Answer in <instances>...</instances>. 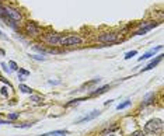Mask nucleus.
Wrapping results in <instances>:
<instances>
[{
    "instance_id": "obj_1",
    "label": "nucleus",
    "mask_w": 164,
    "mask_h": 136,
    "mask_svg": "<svg viewBox=\"0 0 164 136\" xmlns=\"http://www.w3.org/2000/svg\"><path fill=\"white\" fill-rule=\"evenodd\" d=\"M163 128V121L159 118H154L152 121H149L145 125V133H156Z\"/></svg>"
},
{
    "instance_id": "obj_2",
    "label": "nucleus",
    "mask_w": 164,
    "mask_h": 136,
    "mask_svg": "<svg viewBox=\"0 0 164 136\" xmlns=\"http://www.w3.org/2000/svg\"><path fill=\"white\" fill-rule=\"evenodd\" d=\"M97 39H98L100 42L109 44V45L119 42V39H118V34H115V32H104V34H101V35H98Z\"/></svg>"
},
{
    "instance_id": "obj_3",
    "label": "nucleus",
    "mask_w": 164,
    "mask_h": 136,
    "mask_svg": "<svg viewBox=\"0 0 164 136\" xmlns=\"http://www.w3.org/2000/svg\"><path fill=\"white\" fill-rule=\"evenodd\" d=\"M3 10H4V13H6V15H7L9 19L14 20V21H21L22 15H21V13H20L17 8L10 7V6H3Z\"/></svg>"
},
{
    "instance_id": "obj_4",
    "label": "nucleus",
    "mask_w": 164,
    "mask_h": 136,
    "mask_svg": "<svg viewBox=\"0 0 164 136\" xmlns=\"http://www.w3.org/2000/svg\"><path fill=\"white\" fill-rule=\"evenodd\" d=\"M159 25V22L156 21H147V22H142L140 25H139V29L136 31L133 35H145V34H147L152 28H154V27Z\"/></svg>"
},
{
    "instance_id": "obj_5",
    "label": "nucleus",
    "mask_w": 164,
    "mask_h": 136,
    "mask_svg": "<svg viewBox=\"0 0 164 136\" xmlns=\"http://www.w3.org/2000/svg\"><path fill=\"white\" fill-rule=\"evenodd\" d=\"M24 31H26V34H28V35H39L41 34L39 25L34 21H27L26 27H24Z\"/></svg>"
},
{
    "instance_id": "obj_6",
    "label": "nucleus",
    "mask_w": 164,
    "mask_h": 136,
    "mask_svg": "<svg viewBox=\"0 0 164 136\" xmlns=\"http://www.w3.org/2000/svg\"><path fill=\"white\" fill-rule=\"evenodd\" d=\"M60 44L65 46H70V45H80L81 44V38L79 35H69L60 39Z\"/></svg>"
},
{
    "instance_id": "obj_7",
    "label": "nucleus",
    "mask_w": 164,
    "mask_h": 136,
    "mask_svg": "<svg viewBox=\"0 0 164 136\" xmlns=\"http://www.w3.org/2000/svg\"><path fill=\"white\" fill-rule=\"evenodd\" d=\"M100 110H94V111H91L90 114H86L84 117L79 118V119H76V122L74 124H81V122H88V121H93V119H95L97 117H100Z\"/></svg>"
},
{
    "instance_id": "obj_8",
    "label": "nucleus",
    "mask_w": 164,
    "mask_h": 136,
    "mask_svg": "<svg viewBox=\"0 0 164 136\" xmlns=\"http://www.w3.org/2000/svg\"><path fill=\"white\" fill-rule=\"evenodd\" d=\"M60 39H62V37L59 35V34H46L45 35V41H46L49 45H59L60 44Z\"/></svg>"
},
{
    "instance_id": "obj_9",
    "label": "nucleus",
    "mask_w": 164,
    "mask_h": 136,
    "mask_svg": "<svg viewBox=\"0 0 164 136\" xmlns=\"http://www.w3.org/2000/svg\"><path fill=\"white\" fill-rule=\"evenodd\" d=\"M161 48H163V46H161V45H159V46H156V48L150 49V51H149V52H146V53H145V55H143V56H140V58H139L138 60H139V62H142V60H146V59L152 58V56H153L154 53H156V52L161 51Z\"/></svg>"
},
{
    "instance_id": "obj_10",
    "label": "nucleus",
    "mask_w": 164,
    "mask_h": 136,
    "mask_svg": "<svg viewBox=\"0 0 164 136\" xmlns=\"http://www.w3.org/2000/svg\"><path fill=\"white\" fill-rule=\"evenodd\" d=\"M161 59H163V55H159V56H157V58L153 60V62H150L149 65H147V66H146V67H143V69L140 70V72H142V73H143V72H146V70H152V69H153V67H156L157 65H159V62H160Z\"/></svg>"
},
{
    "instance_id": "obj_11",
    "label": "nucleus",
    "mask_w": 164,
    "mask_h": 136,
    "mask_svg": "<svg viewBox=\"0 0 164 136\" xmlns=\"http://www.w3.org/2000/svg\"><path fill=\"white\" fill-rule=\"evenodd\" d=\"M152 100H154V94H153V93H149V94H146V97L143 98L142 107H145V105H149V104L152 103Z\"/></svg>"
},
{
    "instance_id": "obj_12",
    "label": "nucleus",
    "mask_w": 164,
    "mask_h": 136,
    "mask_svg": "<svg viewBox=\"0 0 164 136\" xmlns=\"http://www.w3.org/2000/svg\"><path fill=\"white\" fill-rule=\"evenodd\" d=\"M65 135H67V131H53V132L39 135V136H65Z\"/></svg>"
},
{
    "instance_id": "obj_13",
    "label": "nucleus",
    "mask_w": 164,
    "mask_h": 136,
    "mask_svg": "<svg viewBox=\"0 0 164 136\" xmlns=\"http://www.w3.org/2000/svg\"><path fill=\"white\" fill-rule=\"evenodd\" d=\"M109 88V86H104V87H101V88H98V90H94V91H91V94L90 96H100V94H102V93H105L107 90Z\"/></svg>"
},
{
    "instance_id": "obj_14",
    "label": "nucleus",
    "mask_w": 164,
    "mask_h": 136,
    "mask_svg": "<svg viewBox=\"0 0 164 136\" xmlns=\"http://www.w3.org/2000/svg\"><path fill=\"white\" fill-rule=\"evenodd\" d=\"M84 100H86V98H76V100H72L70 103H67V104H66L65 107H66V108L74 107V105H77V104H79V103H81V101H84Z\"/></svg>"
},
{
    "instance_id": "obj_15",
    "label": "nucleus",
    "mask_w": 164,
    "mask_h": 136,
    "mask_svg": "<svg viewBox=\"0 0 164 136\" xmlns=\"http://www.w3.org/2000/svg\"><path fill=\"white\" fill-rule=\"evenodd\" d=\"M20 90H21V93H26V94H32V88L26 84H20Z\"/></svg>"
},
{
    "instance_id": "obj_16",
    "label": "nucleus",
    "mask_w": 164,
    "mask_h": 136,
    "mask_svg": "<svg viewBox=\"0 0 164 136\" xmlns=\"http://www.w3.org/2000/svg\"><path fill=\"white\" fill-rule=\"evenodd\" d=\"M100 80L101 79L100 77H97V79H94V80H91V81H88V83H86V84L83 86V88L84 87H91V86H94V84H97V83H100Z\"/></svg>"
},
{
    "instance_id": "obj_17",
    "label": "nucleus",
    "mask_w": 164,
    "mask_h": 136,
    "mask_svg": "<svg viewBox=\"0 0 164 136\" xmlns=\"http://www.w3.org/2000/svg\"><path fill=\"white\" fill-rule=\"evenodd\" d=\"M34 124L32 122H24V124H20V125H15V128H20V129H24V128H31Z\"/></svg>"
},
{
    "instance_id": "obj_18",
    "label": "nucleus",
    "mask_w": 164,
    "mask_h": 136,
    "mask_svg": "<svg viewBox=\"0 0 164 136\" xmlns=\"http://www.w3.org/2000/svg\"><path fill=\"white\" fill-rule=\"evenodd\" d=\"M131 101H125V103H121L119 105H117V110H124V108H126V107H129L131 105Z\"/></svg>"
},
{
    "instance_id": "obj_19",
    "label": "nucleus",
    "mask_w": 164,
    "mask_h": 136,
    "mask_svg": "<svg viewBox=\"0 0 164 136\" xmlns=\"http://www.w3.org/2000/svg\"><path fill=\"white\" fill-rule=\"evenodd\" d=\"M29 101H34V103H39V101H42V97L41 96H32V94H29Z\"/></svg>"
},
{
    "instance_id": "obj_20",
    "label": "nucleus",
    "mask_w": 164,
    "mask_h": 136,
    "mask_svg": "<svg viewBox=\"0 0 164 136\" xmlns=\"http://www.w3.org/2000/svg\"><path fill=\"white\" fill-rule=\"evenodd\" d=\"M18 74H21V76H24V77H28L31 73H29L28 70H24V69H21V67H18Z\"/></svg>"
},
{
    "instance_id": "obj_21",
    "label": "nucleus",
    "mask_w": 164,
    "mask_h": 136,
    "mask_svg": "<svg viewBox=\"0 0 164 136\" xmlns=\"http://www.w3.org/2000/svg\"><path fill=\"white\" fill-rule=\"evenodd\" d=\"M9 66H10V69L13 70V72H15V70H18L17 63H15L14 60H9Z\"/></svg>"
},
{
    "instance_id": "obj_22",
    "label": "nucleus",
    "mask_w": 164,
    "mask_h": 136,
    "mask_svg": "<svg viewBox=\"0 0 164 136\" xmlns=\"http://www.w3.org/2000/svg\"><path fill=\"white\" fill-rule=\"evenodd\" d=\"M34 49H35V51H38V52H41L42 55H48V51H46V49L41 48V46H38V45H35V46H34Z\"/></svg>"
},
{
    "instance_id": "obj_23",
    "label": "nucleus",
    "mask_w": 164,
    "mask_h": 136,
    "mask_svg": "<svg viewBox=\"0 0 164 136\" xmlns=\"http://www.w3.org/2000/svg\"><path fill=\"white\" fill-rule=\"evenodd\" d=\"M136 53H138V52L136 51H131V52H128V53H125V59H131V58H133V56H136Z\"/></svg>"
},
{
    "instance_id": "obj_24",
    "label": "nucleus",
    "mask_w": 164,
    "mask_h": 136,
    "mask_svg": "<svg viewBox=\"0 0 164 136\" xmlns=\"http://www.w3.org/2000/svg\"><path fill=\"white\" fill-rule=\"evenodd\" d=\"M20 117V112H14V114H9V119L10 121H15L17 118Z\"/></svg>"
},
{
    "instance_id": "obj_25",
    "label": "nucleus",
    "mask_w": 164,
    "mask_h": 136,
    "mask_svg": "<svg viewBox=\"0 0 164 136\" xmlns=\"http://www.w3.org/2000/svg\"><path fill=\"white\" fill-rule=\"evenodd\" d=\"M0 66L3 67V70H4V72H7V73H11V72H13V70H11L10 67H9V66H7V65H6V63H4V62H2V63H0Z\"/></svg>"
},
{
    "instance_id": "obj_26",
    "label": "nucleus",
    "mask_w": 164,
    "mask_h": 136,
    "mask_svg": "<svg viewBox=\"0 0 164 136\" xmlns=\"http://www.w3.org/2000/svg\"><path fill=\"white\" fill-rule=\"evenodd\" d=\"M117 129H118V126H112V128H108V129H105V131H102V135L111 133V132H114V131H117Z\"/></svg>"
},
{
    "instance_id": "obj_27",
    "label": "nucleus",
    "mask_w": 164,
    "mask_h": 136,
    "mask_svg": "<svg viewBox=\"0 0 164 136\" xmlns=\"http://www.w3.org/2000/svg\"><path fill=\"white\" fill-rule=\"evenodd\" d=\"M145 135H146V133L143 132V131H135V132L132 133L131 136H145Z\"/></svg>"
},
{
    "instance_id": "obj_28",
    "label": "nucleus",
    "mask_w": 164,
    "mask_h": 136,
    "mask_svg": "<svg viewBox=\"0 0 164 136\" xmlns=\"http://www.w3.org/2000/svg\"><path fill=\"white\" fill-rule=\"evenodd\" d=\"M31 58L35 59V60H45L44 56H38V55H31Z\"/></svg>"
},
{
    "instance_id": "obj_29",
    "label": "nucleus",
    "mask_w": 164,
    "mask_h": 136,
    "mask_svg": "<svg viewBox=\"0 0 164 136\" xmlns=\"http://www.w3.org/2000/svg\"><path fill=\"white\" fill-rule=\"evenodd\" d=\"M0 81H3V83H6V84H9V87H11V84H10V81L7 80V79H4V77H2L0 76Z\"/></svg>"
},
{
    "instance_id": "obj_30",
    "label": "nucleus",
    "mask_w": 164,
    "mask_h": 136,
    "mask_svg": "<svg viewBox=\"0 0 164 136\" xmlns=\"http://www.w3.org/2000/svg\"><path fill=\"white\" fill-rule=\"evenodd\" d=\"M0 90H2V94H3V96H4V97H7V96H9V94H7V88H6V87H3V88H0Z\"/></svg>"
},
{
    "instance_id": "obj_31",
    "label": "nucleus",
    "mask_w": 164,
    "mask_h": 136,
    "mask_svg": "<svg viewBox=\"0 0 164 136\" xmlns=\"http://www.w3.org/2000/svg\"><path fill=\"white\" fill-rule=\"evenodd\" d=\"M0 38H2V39H6V41L9 39V38H7V35H4V32H3V31H0Z\"/></svg>"
},
{
    "instance_id": "obj_32",
    "label": "nucleus",
    "mask_w": 164,
    "mask_h": 136,
    "mask_svg": "<svg viewBox=\"0 0 164 136\" xmlns=\"http://www.w3.org/2000/svg\"><path fill=\"white\" fill-rule=\"evenodd\" d=\"M6 124H11L10 119H9V121H0V125H6Z\"/></svg>"
},
{
    "instance_id": "obj_33",
    "label": "nucleus",
    "mask_w": 164,
    "mask_h": 136,
    "mask_svg": "<svg viewBox=\"0 0 164 136\" xmlns=\"http://www.w3.org/2000/svg\"><path fill=\"white\" fill-rule=\"evenodd\" d=\"M18 80H20V81H24V80H26V77H24V76H21V74H18Z\"/></svg>"
},
{
    "instance_id": "obj_34",
    "label": "nucleus",
    "mask_w": 164,
    "mask_h": 136,
    "mask_svg": "<svg viewBox=\"0 0 164 136\" xmlns=\"http://www.w3.org/2000/svg\"><path fill=\"white\" fill-rule=\"evenodd\" d=\"M0 55H2V56H4V55H6V52H4L3 49H0Z\"/></svg>"
}]
</instances>
